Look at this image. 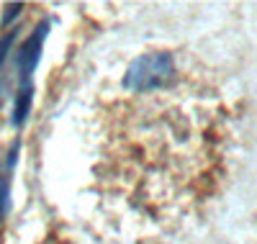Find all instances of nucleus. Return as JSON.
<instances>
[{
    "instance_id": "1",
    "label": "nucleus",
    "mask_w": 257,
    "mask_h": 244,
    "mask_svg": "<svg viewBox=\"0 0 257 244\" xmlns=\"http://www.w3.org/2000/svg\"><path fill=\"white\" fill-rule=\"evenodd\" d=\"M175 80V62L170 52H147L139 54L123 72V87L132 93L160 90Z\"/></svg>"
},
{
    "instance_id": "2",
    "label": "nucleus",
    "mask_w": 257,
    "mask_h": 244,
    "mask_svg": "<svg viewBox=\"0 0 257 244\" xmlns=\"http://www.w3.org/2000/svg\"><path fill=\"white\" fill-rule=\"evenodd\" d=\"M49 29H52V21H39L34 26V31L24 39V44L18 47L16 52V72H18V87L24 85H34V72L41 62V54H44V44H47V36H49Z\"/></svg>"
},
{
    "instance_id": "3",
    "label": "nucleus",
    "mask_w": 257,
    "mask_h": 244,
    "mask_svg": "<svg viewBox=\"0 0 257 244\" xmlns=\"http://www.w3.org/2000/svg\"><path fill=\"white\" fill-rule=\"evenodd\" d=\"M31 105H34V85H24L18 87L16 93V103H13V116H11V124L16 129H24L29 116H31Z\"/></svg>"
},
{
    "instance_id": "4",
    "label": "nucleus",
    "mask_w": 257,
    "mask_h": 244,
    "mask_svg": "<svg viewBox=\"0 0 257 244\" xmlns=\"http://www.w3.org/2000/svg\"><path fill=\"white\" fill-rule=\"evenodd\" d=\"M11 170H0V218L11 213Z\"/></svg>"
},
{
    "instance_id": "5",
    "label": "nucleus",
    "mask_w": 257,
    "mask_h": 244,
    "mask_svg": "<svg viewBox=\"0 0 257 244\" xmlns=\"http://www.w3.org/2000/svg\"><path fill=\"white\" fill-rule=\"evenodd\" d=\"M16 39H18V31H16V29H13V31H8L3 39H0V70H3V64H6V59H8L11 49H13Z\"/></svg>"
},
{
    "instance_id": "6",
    "label": "nucleus",
    "mask_w": 257,
    "mask_h": 244,
    "mask_svg": "<svg viewBox=\"0 0 257 244\" xmlns=\"http://www.w3.org/2000/svg\"><path fill=\"white\" fill-rule=\"evenodd\" d=\"M21 13H24V3H8L3 8V26H11Z\"/></svg>"
},
{
    "instance_id": "7",
    "label": "nucleus",
    "mask_w": 257,
    "mask_h": 244,
    "mask_svg": "<svg viewBox=\"0 0 257 244\" xmlns=\"http://www.w3.org/2000/svg\"><path fill=\"white\" fill-rule=\"evenodd\" d=\"M0 100H3V95H0Z\"/></svg>"
}]
</instances>
